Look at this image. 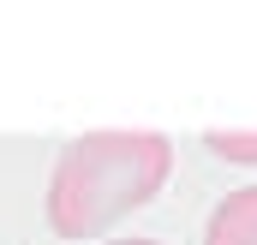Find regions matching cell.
Masks as SVG:
<instances>
[{"label": "cell", "mask_w": 257, "mask_h": 245, "mask_svg": "<svg viewBox=\"0 0 257 245\" xmlns=\"http://www.w3.org/2000/svg\"><path fill=\"white\" fill-rule=\"evenodd\" d=\"M174 168V144L162 132H84L72 138L48 180V221L66 239L108 233L120 215L150 203Z\"/></svg>", "instance_id": "6da1fadb"}, {"label": "cell", "mask_w": 257, "mask_h": 245, "mask_svg": "<svg viewBox=\"0 0 257 245\" xmlns=\"http://www.w3.org/2000/svg\"><path fill=\"white\" fill-rule=\"evenodd\" d=\"M209 150L227 162H257V132H209Z\"/></svg>", "instance_id": "3957f363"}, {"label": "cell", "mask_w": 257, "mask_h": 245, "mask_svg": "<svg viewBox=\"0 0 257 245\" xmlns=\"http://www.w3.org/2000/svg\"><path fill=\"white\" fill-rule=\"evenodd\" d=\"M203 245H257V185H239L215 203V215L203 227Z\"/></svg>", "instance_id": "7a4b0ae2"}, {"label": "cell", "mask_w": 257, "mask_h": 245, "mask_svg": "<svg viewBox=\"0 0 257 245\" xmlns=\"http://www.w3.org/2000/svg\"><path fill=\"white\" fill-rule=\"evenodd\" d=\"M108 245H156V239H108Z\"/></svg>", "instance_id": "277c9868"}]
</instances>
